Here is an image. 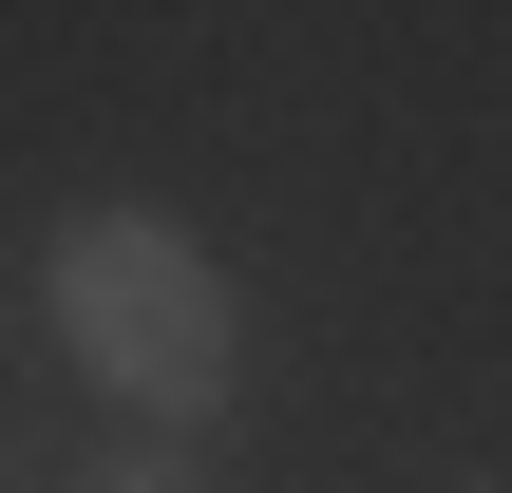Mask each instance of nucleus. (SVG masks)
<instances>
[{
  "label": "nucleus",
  "instance_id": "1",
  "mask_svg": "<svg viewBox=\"0 0 512 493\" xmlns=\"http://www.w3.org/2000/svg\"><path fill=\"white\" fill-rule=\"evenodd\" d=\"M57 342L152 418V437H190V418H228V380H247V323H228V266L190 247V228H152V209H76L57 228Z\"/></svg>",
  "mask_w": 512,
  "mask_h": 493
},
{
  "label": "nucleus",
  "instance_id": "2",
  "mask_svg": "<svg viewBox=\"0 0 512 493\" xmlns=\"http://www.w3.org/2000/svg\"><path fill=\"white\" fill-rule=\"evenodd\" d=\"M76 493H209V475H190L171 437H133V456H95V475H76Z\"/></svg>",
  "mask_w": 512,
  "mask_h": 493
}]
</instances>
